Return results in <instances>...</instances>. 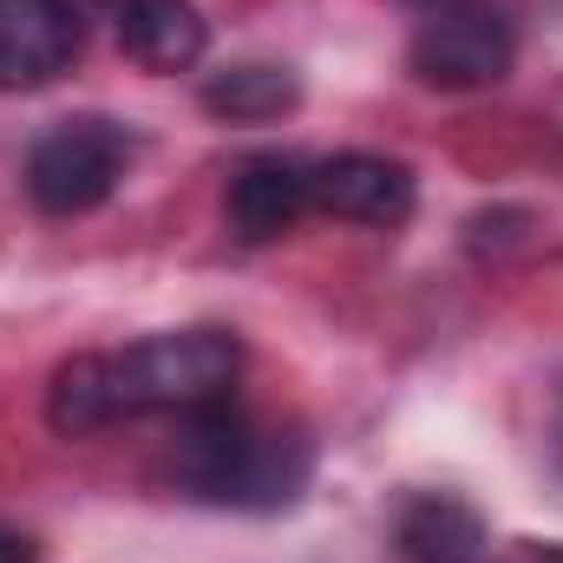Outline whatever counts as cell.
<instances>
[{
	"instance_id": "obj_2",
	"label": "cell",
	"mask_w": 563,
	"mask_h": 563,
	"mask_svg": "<svg viewBox=\"0 0 563 563\" xmlns=\"http://www.w3.org/2000/svg\"><path fill=\"white\" fill-rule=\"evenodd\" d=\"M308 465H314V452L301 432L250 420L236 400L177 420V445H170L177 492H190L203 505H230V511L295 505V492L308 485Z\"/></svg>"
},
{
	"instance_id": "obj_11",
	"label": "cell",
	"mask_w": 563,
	"mask_h": 563,
	"mask_svg": "<svg viewBox=\"0 0 563 563\" xmlns=\"http://www.w3.org/2000/svg\"><path fill=\"white\" fill-rule=\"evenodd\" d=\"M505 563H563V551L558 544H531V538H525V544L505 551Z\"/></svg>"
},
{
	"instance_id": "obj_8",
	"label": "cell",
	"mask_w": 563,
	"mask_h": 563,
	"mask_svg": "<svg viewBox=\"0 0 563 563\" xmlns=\"http://www.w3.org/2000/svg\"><path fill=\"white\" fill-rule=\"evenodd\" d=\"M394 551L400 563H485V525L472 505L445 492H420L394 518Z\"/></svg>"
},
{
	"instance_id": "obj_6",
	"label": "cell",
	"mask_w": 563,
	"mask_h": 563,
	"mask_svg": "<svg viewBox=\"0 0 563 563\" xmlns=\"http://www.w3.org/2000/svg\"><path fill=\"white\" fill-rule=\"evenodd\" d=\"M79 7L73 0H0V92H33L73 73L79 59Z\"/></svg>"
},
{
	"instance_id": "obj_9",
	"label": "cell",
	"mask_w": 563,
	"mask_h": 563,
	"mask_svg": "<svg viewBox=\"0 0 563 563\" xmlns=\"http://www.w3.org/2000/svg\"><path fill=\"white\" fill-rule=\"evenodd\" d=\"M119 40L144 73H190L203 59V13L190 0H125L119 7Z\"/></svg>"
},
{
	"instance_id": "obj_12",
	"label": "cell",
	"mask_w": 563,
	"mask_h": 563,
	"mask_svg": "<svg viewBox=\"0 0 563 563\" xmlns=\"http://www.w3.org/2000/svg\"><path fill=\"white\" fill-rule=\"evenodd\" d=\"M0 563H40V551H33L20 531H7V525H0Z\"/></svg>"
},
{
	"instance_id": "obj_7",
	"label": "cell",
	"mask_w": 563,
	"mask_h": 563,
	"mask_svg": "<svg viewBox=\"0 0 563 563\" xmlns=\"http://www.w3.org/2000/svg\"><path fill=\"white\" fill-rule=\"evenodd\" d=\"M308 210H314V197H308V164H301V157H276V151L236 164L230 197H223V217H230L236 243H276V236H288Z\"/></svg>"
},
{
	"instance_id": "obj_1",
	"label": "cell",
	"mask_w": 563,
	"mask_h": 563,
	"mask_svg": "<svg viewBox=\"0 0 563 563\" xmlns=\"http://www.w3.org/2000/svg\"><path fill=\"white\" fill-rule=\"evenodd\" d=\"M236 374H243V347L217 328L151 334L125 354H73L46 387V420L59 439H86L144 413L190 420L236 400Z\"/></svg>"
},
{
	"instance_id": "obj_5",
	"label": "cell",
	"mask_w": 563,
	"mask_h": 563,
	"mask_svg": "<svg viewBox=\"0 0 563 563\" xmlns=\"http://www.w3.org/2000/svg\"><path fill=\"white\" fill-rule=\"evenodd\" d=\"M308 197L314 210L341 217V223H367V230H394L413 217V170L400 157H374V151H341L308 164Z\"/></svg>"
},
{
	"instance_id": "obj_14",
	"label": "cell",
	"mask_w": 563,
	"mask_h": 563,
	"mask_svg": "<svg viewBox=\"0 0 563 563\" xmlns=\"http://www.w3.org/2000/svg\"><path fill=\"white\" fill-rule=\"evenodd\" d=\"M432 7H439V0H432Z\"/></svg>"
},
{
	"instance_id": "obj_3",
	"label": "cell",
	"mask_w": 563,
	"mask_h": 563,
	"mask_svg": "<svg viewBox=\"0 0 563 563\" xmlns=\"http://www.w3.org/2000/svg\"><path fill=\"white\" fill-rule=\"evenodd\" d=\"M132 164V139L112 119H66L26 151V197L46 217H86L99 210Z\"/></svg>"
},
{
	"instance_id": "obj_13",
	"label": "cell",
	"mask_w": 563,
	"mask_h": 563,
	"mask_svg": "<svg viewBox=\"0 0 563 563\" xmlns=\"http://www.w3.org/2000/svg\"><path fill=\"white\" fill-rule=\"evenodd\" d=\"M551 465H558V478H563V400H558V420H551Z\"/></svg>"
},
{
	"instance_id": "obj_10",
	"label": "cell",
	"mask_w": 563,
	"mask_h": 563,
	"mask_svg": "<svg viewBox=\"0 0 563 563\" xmlns=\"http://www.w3.org/2000/svg\"><path fill=\"white\" fill-rule=\"evenodd\" d=\"M295 99H301V86L288 66H230L203 86V106L230 125H269L282 112H295Z\"/></svg>"
},
{
	"instance_id": "obj_4",
	"label": "cell",
	"mask_w": 563,
	"mask_h": 563,
	"mask_svg": "<svg viewBox=\"0 0 563 563\" xmlns=\"http://www.w3.org/2000/svg\"><path fill=\"white\" fill-rule=\"evenodd\" d=\"M413 73L439 92H478L498 86L518 59V33L492 0H439L413 33Z\"/></svg>"
}]
</instances>
